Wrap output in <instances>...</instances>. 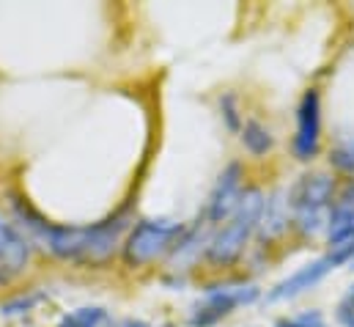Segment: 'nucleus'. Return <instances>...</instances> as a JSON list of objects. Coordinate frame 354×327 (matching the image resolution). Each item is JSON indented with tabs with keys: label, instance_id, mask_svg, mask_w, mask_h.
<instances>
[{
	"label": "nucleus",
	"instance_id": "1",
	"mask_svg": "<svg viewBox=\"0 0 354 327\" xmlns=\"http://www.w3.org/2000/svg\"><path fill=\"white\" fill-rule=\"evenodd\" d=\"M14 209L22 220V226L36 234L44 247H50V253L61 256V258H75V261H104L113 247L118 245L124 220L113 218L96 226H86V229H69V226H50L44 223L33 209H28V204L14 201Z\"/></svg>",
	"mask_w": 354,
	"mask_h": 327
},
{
	"label": "nucleus",
	"instance_id": "2",
	"mask_svg": "<svg viewBox=\"0 0 354 327\" xmlns=\"http://www.w3.org/2000/svg\"><path fill=\"white\" fill-rule=\"evenodd\" d=\"M264 206H266V198L259 187H250V190L242 193L236 212L217 229V234L206 245V256H209L212 264L228 267V264H234L245 253V245L250 242L253 231L261 226Z\"/></svg>",
	"mask_w": 354,
	"mask_h": 327
},
{
	"label": "nucleus",
	"instance_id": "3",
	"mask_svg": "<svg viewBox=\"0 0 354 327\" xmlns=\"http://www.w3.org/2000/svg\"><path fill=\"white\" fill-rule=\"evenodd\" d=\"M333 195H335V182L327 173H305L291 187L288 206L299 234L316 237L322 229H327L333 212Z\"/></svg>",
	"mask_w": 354,
	"mask_h": 327
},
{
	"label": "nucleus",
	"instance_id": "4",
	"mask_svg": "<svg viewBox=\"0 0 354 327\" xmlns=\"http://www.w3.org/2000/svg\"><path fill=\"white\" fill-rule=\"evenodd\" d=\"M181 240V226L174 220H140L124 242V258L129 267H143L157 256L174 250Z\"/></svg>",
	"mask_w": 354,
	"mask_h": 327
},
{
	"label": "nucleus",
	"instance_id": "5",
	"mask_svg": "<svg viewBox=\"0 0 354 327\" xmlns=\"http://www.w3.org/2000/svg\"><path fill=\"white\" fill-rule=\"evenodd\" d=\"M346 261H354V237L338 242V245H333V250H330L327 256H322V258L305 264L302 269H297L294 275H288L286 281H280V283L269 292V300H291V297H297V294L313 289L319 281H324L335 267H341V264H346Z\"/></svg>",
	"mask_w": 354,
	"mask_h": 327
},
{
	"label": "nucleus",
	"instance_id": "6",
	"mask_svg": "<svg viewBox=\"0 0 354 327\" xmlns=\"http://www.w3.org/2000/svg\"><path fill=\"white\" fill-rule=\"evenodd\" d=\"M259 297L256 286H217L209 289L206 297L192 308L189 325L192 327H212L217 325L220 319H225L228 314H234V308L253 303Z\"/></svg>",
	"mask_w": 354,
	"mask_h": 327
},
{
	"label": "nucleus",
	"instance_id": "7",
	"mask_svg": "<svg viewBox=\"0 0 354 327\" xmlns=\"http://www.w3.org/2000/svg\"><path fill=\"white\" fill-rule=\"evenodd\" d=\"M322 141V96L316 88L305 91L297 105V135H294V154L302 163H310L319 154Z\"/></svg>",
	"mask_w": 354,
	"mask_h": 327
},
{
	"label": "nucleus",
	"instance_id": "8",
	"mask_svg": "<svg viewBox=\"0 0 354 327\" xmlns=\"http://www.w3.org/2000/svg\"><path fill=\"white\" fill-rule=\"evenodd\" d=\"M28 256H30V240L0 209V283H11L28 267Z\"/></svg>",
	"mask_w": 354,
	"mask_h": 327
},
{
	"label": "nucleus",
	"instance_id": "9",
	"mask_svg": "<svg viewBox=\"0 0 354 327\" xmlns=\"http://www.w3.org/2000/svg\"><path fill=\"white\" fill-rule=\"evenodd\" d=\"M239 198H242V168L236 163H231L217 179L212 195H209V204H206V218L212 223H225L236 206H239Z\"/></svg>",
	"mask_w": 354,
	"mask_h": 327
},
{
	"label": "nucleus",
	"instance_id": "10",
	"mask_svg": "<svg viewBox=\"0 0 354 327\" xmlns=\"http://www.w3.org/2000/svg\"><path fill=\"white\" fill-rule=\"evenodd\" d=\"M242 143H245V149H248L253 157H264L266 152L274 146V138H272V132L266 130L261 121L250 118V121L242 127Z\"/></svg>",
	"mask_w": 354,
	"mask_h": 327
},
{
	"label": "nucleus",
	"instance_id": "11",
	"mask_svg": "<svg viewBox=\"0 0 354 327\" xmlns=\"http://www.w3.org/2000/svg\"><path fill=\"white\" fill-rule=\"evenodd\" d=\"M107 319L104 308H96V306H86V308H77V311H69L58 327H102Z\"/></svg>",
	"mask_w": 354,
	"mask_h": 327
},
{
	"label": "nucleus",
	"instance_id": "12",
	"mask_svg": "<svg viewBox=\"0 0 354 327\" xmlns=\"http://www.w3.org/2000/svg\"><path fill=\"white\" fill-rule=\"evenodd\" d=\"M330 163L344 173H354V138H344L333 146L330 152Z\"/></svg>",
	"mask_w": 354,
	"mask_h": 327
},
{
	"label": "nucleus",
	"instance_id": "13",
	"mask_svg": "<svg viewBox=\"0 0 354 327\" xmlns=\"http://www.w3.org/2000/svg\"><path fill=\"white\" fill-rule=\"evenodd\" d=\"M338 322L344 327H354V286L344 294V300L338 303Z\"/></svg>",
	"mask_w": 354,
	"mask_h": 327
},
{
	"label": "nucleus",
	"instance_id": "14",
	"mask_svg": "<svg viewBox=\"0 0 354 327\" xmlns=\"http://www.w3.org/2000/svg\"><path fill=\"white\" fill-rule=\"evenodd\" d=\"M277 327H324V319L319 314H305L299 319H286V322H280Z\"/></svg>",
	"mask_w": 354,
	"mask_h": 327
},
{
	"label": "nucleus",
	"instance_id": "15",
	"mask_svg": "<svg viewBox=\"0 0 354 327\" xmlns=\"http://www.w3.org/2000/svg\"><path fill=\"white\" fill-rule=\"evenodd\" d=\"M225 116H228V127H236L239 124V118H236V110H234V99L231 96H225Z\"/></svg>",
	"mask_w": 354,
	"mask_h": 327
},
{
	"label": "nucleus",
	"instance_id": "16",
	"mask_svg": "<svg viewBox=\"0 0 354 327\" xmlns=\"http://www.w3.org/2000/svg\"><path fill=\"white\" fill-rule=\"evenodd\" d=\"M115 327H146L143 322H135V319H127V322H121V325H115Z\"/></svg>",
	"mask_w": 354,
	"mask_h": 327
}]
</instances>
